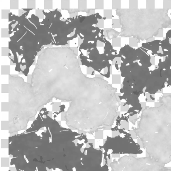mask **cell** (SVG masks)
<instances>
[{"instance_id":"6da1fadb","label":"cell","mask_w":171,"mask_h":171,"mask_svg":"<svg viewBox=\"0 0 171 171\" xmlns=\"http://www.w3.org/2000/svg\"><path fill=\"white\" fill-rule=\"evenodd\" d=\"M166 38L170 39L171 38V29L168 30V32L166 33Z\"/></svg>"},{"instance_id":"7a4b0ae2","label":"cell","mask_w":171,"mask_h":171,"mask_svg":"<svg viewBox=\"0 0 171 171\" xmlns=\"http://www.w3.org/2000/svg\"><path fill=\"white\" fill-rule=\"evenodd\" d=\"M170 15H171V13Z\"/></svg>"}]
</instances>
